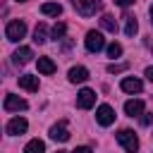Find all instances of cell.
Segmentation results:
<instances>
[{"label":"cell","instance_id":"484cf974","mask_svg":"<svg viewBox=\"0 0 153 153\" xmlns=\"http://www.w3.org/2000/svg\"><path fill=\"white\" fill-rule=\"evenodd\" d=\"M115 2H117V5H122V7H127V5H131L134 0H115Z\"/></svg>","mask_w":153,"mask_h":153},{"label":"cell","instance_id":"3957f363","mask_svg":"<svg viewBox=\"0 0 153 153\" xmlns=\"http://www.w3.org/2000/svg\"><path fill=\"white\" fill-rule=\"evenodd\" d=\"M72 5L76 7V12H79L81 17H91V14H96V12L103 7L100 0H72Z\"/></svg>","mask_w":153,"mask_h":153},{"label":"cell","instance_id":"8992f818","mask_svg":"<svg viewBox=\"0 0 153 153\" xmlns=\"http://www.w3.org/2000/svg\"><path fill=\"white\" fill-rule=\"evenodd\" d=\"M93 103H96V91H91V88H81V91L76 93V105H79L81 110L93 108Z\"/></svg>","mask_w":153,"mask_h":153},{"label":"cell","instance_id":"4dcf8cb0","mask_svg":"<svg viewBox=\"0 0 153 153\" xmlns=\"http://www.w3.org/2000/svg\"><path fill=\"white\" fill-rule=\"evenodd\" d=\"M151 48H153V45H151Z\"/></svg>","mask_w":153,"mask_h":153},{"label":"cell","instance_id":"ba28073f","mask_svg":"<svg viewBox=\"0 0 153 153\" xmlns=\"http://www.w3.org/2000/svg\"><path fill=\"white\" fill-rule=\"evenodd\" d=\"M120 88H122L124 93H141L143 84H141V79H136V76H124L122 84H120Z\"/></svg>","mask_w":153,"mask_h":153},{"label":"cell","instance_id":"30bf717a","mask_svg":"<svg viewBox=\"0 0 153 153\" xmlns=\"http://www.w3.org/2000/svg\"><path fill=\"white\" fill-rule=\"evenodd\" d=\"M26 127H29V122H26L24 117H12V120L7 122V134H12V136L24 134V131H26Z\"/></svg>","mask_w":153,"mask_h":153},{"label":"cell","instance_id":"ffe728a7","mask_svg":"<svg viewBox=\"0 0 153 153\" xmlns=\"http://www.w3.org/2000/svg\"><path fill=\"white\" fill-rule=\"evenodd\" d=\"M45 33H48L45 24H38L36 31H33V41H36V43H45Z\"/></svg>","mask_w":153,"mask_h":153},{"label":"cell","instance_id":"f546056e","mask_svg":"<svg viewBox=\"0 0 153 153\" xmlns=\"http://www.w3.org/2000/svg\"><path fill=\"white\" fill-rule=\"evenodd\" d=\"M17 2H26V0H17Z\"/></svg>","mask_w":153,"mask_h":153},{"label":"cell","instance_id":"5bb4252c","mask_svg":"<svg viewBox=\"0 0 153 153\" xmlns=\"http://www.w3.org/2000/svg\"><path fill=\"white\" fill-rule=\"evenodd\" d=\"M19 86H22L24 91H38V76L24 74V76H19Z\"/></svg>","mask_w":153,"mask_h":153},{"label":"cell","instance_id":"6da1fadb","mask_svg":"<svg viewBox=\"0 0 153 153\" xmlns=\"http://www.w3.org/2000/svg\"><path fill=\"white\" fill-rule=\"evenodd\" d=\"M24 33H26V22H24V19H12V22L5 26V36H7V41H12V43H17L19 38H24Z\"/></svg>","mask_w":153,"mask_h":153},{"label":"cell","instance_id":"4fadbf2b","mask_svg":"<svg viewBox=\"0 0 153 153\" xmlns=\"http://www.w3.org/2000/svg\"><path fill=\"white\" fill-rule=\"evenodd\" d=\"M124 112L129 117H139L143 112V100H127L124 103Z\"/></svg>","mask_w":153,"mask_h":153},{"label":"cell","instance_id":"9a60e30c","mask_svg":"<svg viewBox=\"0 0 153 153\" xmlns=\"http://www.w3.org/2000/svg\"><path fill=\"white\" fill-rule=\"evenodd\" d=\"M41 12L48 14V17H60V14H62V5H57V2H45V5H41Z\"/></svg>","mask_w":153,"mask_h":153},{"label":"cell","instance_id":"cb8c5ba5","mask_svg":"<svg viewBox=\"0 0 153 153\" xmlns=\"http://www.w3.org/2000/svg\"><path fill=\"white\" fill-rule=\"evenodd\" d=\"M151 122H153V112H143V115H141V124H143V127H148Z\"/></svg>","mask_w":153,"mask_h":153},{"label":"cell","instance_id":"44dd1931","mask_svg":"<svg viewBox=\"0 0 153 153\" xmlns=\"http://www.w3.org/2000/svg\"><path fill=\"white\" fill-rule=\"evenodd\" d=\"M65 31H67V26H65L62 22H60V24H55V26H53V38H55V41H60V38L65 36Z\"/></svg>","mask_w":153,"mask_h":153},{"label":"cell","instance_id":"e0dca14e","mask_svg":"<svg viewBox=\"0 0 153 153\" xmlns=\"http://www.w3.org/2000/svg\"><path fill=\"white\" fill-rule=\"evenodd\" d=\"M24 153H45V143L41 139H31L26 146H24Z\"/></svg>","mask_w":153,"mask_h":153},{"label":"cell","instance_id":"2e32d148","mask_svg":"<svg viewBox=\"0 0 153 153\" xmlns=\"http://www.w3.org/2000/svg\"><path fill=\"white\" fill-rule=\"evenodd\" d=\"M57 67H55V62L50 60V57H38V72L41 74H53Z\"/></svg>","mask_w":153,"mask_h":153},{"label":"cell","instance_id":"52a82bcc","mask_svg":"<svg viewBox=\"0 0 153 153\" xmlns=\"http://www.w3.org/2000/svg\"><path fill=\"white\" fill-rule=\"evenodd\" d=\"M29 108V103L24 100V98H19V96H5V110L7 112H19V110H26Z\"/></svg>","mask_w":153,"mask_h":153},{"label":"cell","instance_id":"8fae6325","mask_svg":"<svg viewBox=\"0 0 153 153\" xmlns=\"http://www.w3.org/2000/svg\"><path fill=\"white\" fill-rule=\"evenodd\" d=\"M31 57H33V53H31V48H26V45H22V48L14 50V65H26Z\"/></svg>","mask_w":153,"mask_h":153},{"label":"cell","instance_id":"f1b7e54d","mask_svg":"<svg viewBox=\"0 0 153 153\" xmlns=\"http://www.w3.org/2000/svg\"><path fill=\"white\" fill-rule=\"evenodd\" d=\"M57 153H69V151H57Z\"/></svg>","mask_w":153,"mask_h":153},{"label":"cell","instance_id":"603a6c76","mask_svg":"<svg viewBox=\"0 0 153 153\" xmlns=\"http://www.w3.org/2000/svg\"><path fill=\"white\" fill-rule=\"evenodd\" d=\"M124 69H127V65H110V67H108L110 74H120V72H124Z\"/></svg>","mask_w":153,"mask_h":153},{"label":"cell","instance_id":"7402d4cb","mask_svg":"<svg viewBox=\"0 0 153 153\" xmlns=\"http://www.w3.org/2000/svg\"><path fill=\"white\" fill-rule=\"evenodd\" d=\"M108 55H110V57H120V55H122V45H120V43H110V45H108Z\"/></svg>","mask_w":153,"mask_h":153},{"label":"cell","instance_id":"83f0119b","mask_svg":"<svg viewBox=\"0 0 153 153\" xmlns=\"http://www.w3.org/2000/svg\"><path fill=\"white\" fill-rule=\"evenodd\" d=\"M151 24H153V5H151Z\"/></svg>","mask_w":153,"mask_h":153},{"label":"cell","instance_id":"4316f807","mask_svg":"<svg viewBox=\"0 0 153 153\" xmlns=\"http://www.w3.org/2000/svg\"><path fill=\"white\" fill-rule=\"evenodd\" d=\"M146 76H148V81H153V67H146Z\"/></svg>","mask_w":153,"mask_h":153},{"label":"cell","instance_id":"277c9868","mask_svg":"<svg viewBox=\"0 0 153 153\" xmlns=\"http://www.w3.org/2000/svg\"><path fill=\"white\" fill-rule=\"evenodd\" d=\"M84 45H86V50H88V53H98V50H103L105 38H103V33H100V31H88V33H86V38H84Z\"/></svg>","mask_w":153,"mask_h":153},{"label":"cell","instance_id":"9c48e42d","mask_svg":"<svg viewBox=\"0 0 153 153\" xmlns=\"http://www.w3.org/2000/svg\"><path fill=\"white\" fill-rule=\"evenodd\" d=\"M50 139H53V141H67V139H69V129H67V122H65V120L50 127Z\"/></svg>","mask_w":153,"mask_h":153},{"label":"cell","instance_id":"7a4b0ae2","mask_svg":"<svg viewBox=\"0 0 153 153\" xmlns=\"http://www.w3.org/2000/svg\"><path fill=\"white\" fill-rule=\"evenodd\" d=\"M117 141L122 143V148L127 153H136L139 151V139H136V134L131 129H120L117 131Z\"/></svg>","mask_w":153,"mask_h":153},{"label":"cell","instance_id":"d4e9b609","mask_svg":"<svg viewBox=\"0 0 153 153\" xmlns=\"http://www.w3.org/2000/svg\"><path fill=\"white\" fill-rule=\"evenodd\" d=\"M72 153H91V148H88V146H81V148H76V151H72Z\"/></svg>","mask_w":153,"mask_h":153},{"label":"cell","instance_id":"ac0fdd59","mask_svg":"<svg viewBox=\"0 0 153 153\" xmlns=\"http://www.w3.org/2000/svg\"><path fill=\"white\" fill-rule=\"evenodd\" d=\"M100 26H103L105 31H110V33H115V31H117V22H115V17H112V14H103V17H100Z\"/></svg>","mask_w":153,"mask_h":153},{"label":"cell","instance_id":"7c38bea8","mask_svg":"<svg viewBox=\"0 0 153 153\" xmlns=\"http://www.w3.org/2000/svg\"><path fill=\"white\" fill-rule=\"evenodd\" d=\"M88 79V69L86 67H72L69 69V81L72 84H81V81H86Z\"/></svg>","mask_w":153,"mask_h":153},{"label":"cell","instance_id":"5b68a950","mask_svg":"<svg viewBox=\"0 0 153 153\" xmlns=\"http://www.w3.org/2000/svg\"><path fill=\"white\" fill-rule=\"evenodd\" d=\"M96 120H98V124L110 127V124L115 122V110H112L108 103H103V105H98V110H96Z\"/></svg>","mask_w":153,"mask_h":153},{"label":"cell","instance_id":"d6986e66","mask_svg":"<svg viewBox=\"0 0 153 153\" xmlns=\"http://www.w3.org/2000/svg\"><path fill=\"white\" fill-rule=\"evenodd\" d=\"M136 31H139V24H136V19H134V17H127V24H124V33L131 38Z\"/></svg>","mask_w":153,"mask_h":153}]
</instances>
